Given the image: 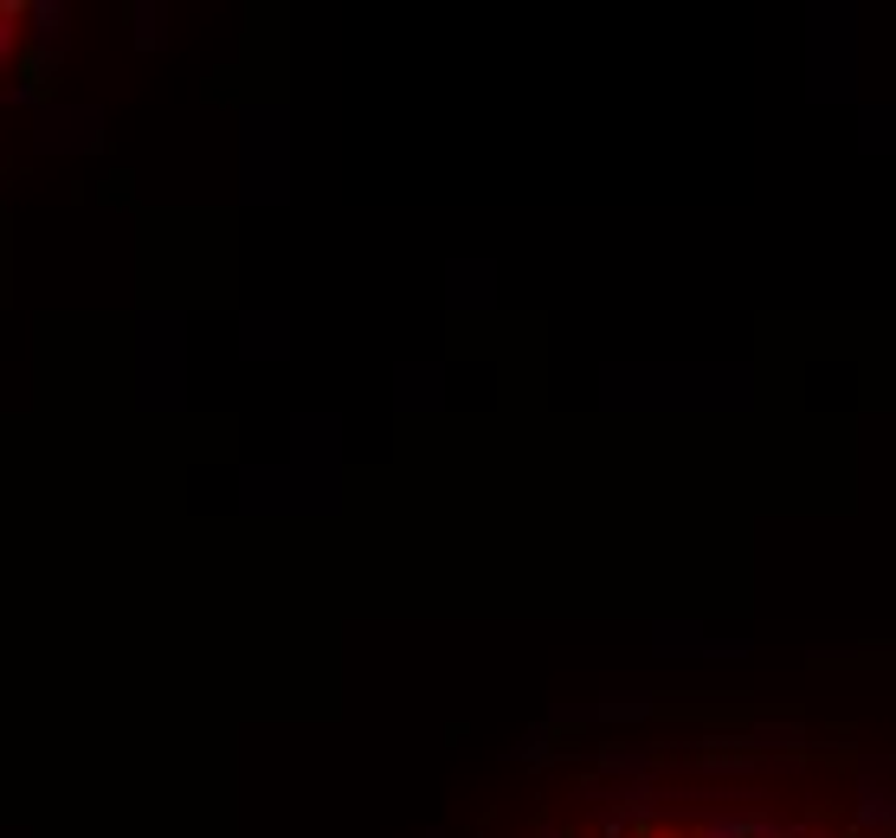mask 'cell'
I'll list each match as a JSON object with an SVG mask.
<instances>
[{"label": "cell", "mask_w": 896, "mask_h": 838, "mask_svg": "<svg viewBox=\"0 0 896 838\" xmlns=\"http://www.w3.org/2000/svg\"><path fill=\"white\" fill-rule=\"evenodd\" d=\"M607 838H678V833H607Z\"/></svg>", "instance_id": "obj_1"}]
</instances>
